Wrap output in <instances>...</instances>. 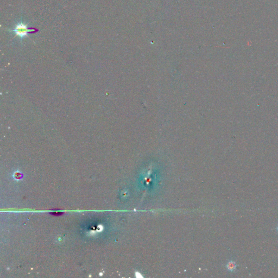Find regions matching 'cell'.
I'll list each match as a JSON object with an SVG mask.
<instances>
[{
    "label": "cell",
    "mask_w": 278,
    "mask_h": 278,
    "mask_svg": "<svg viewBox=\"0 0 278 278\" xmlns=\"http://www.w3.org/2000/svg\"><path fill=\"white\" fill-rule=\"evenodd\" d=\"M14 176H15V178L16 179H20L21 178V177H22V175H21V174L20 173H19V172H17L15 174Z\"/></svg>",
    "instance_id": "cell-3"
},
{
    "label": "cell",
    "mask_w": 278,
    "mask_h": 278,
    "mask_svg": "<svg viewBox=\"0 0 278 278\" xmlns=\"http://www.w3.org/2000/svg\"><path fill=\"white\" fill-rule=\"evenodd\" d=\"M236 267L237 265L236 263L233 261L229 262L226 265L227 269L230 272H233L234 270H235L236 269Z\"/></svg>",
    "instance_id": "cell-2"
},
{
    "label": "cell",
    "mask_w": 278,
    "mask_h": 278,
    "mask_svg": "<svg viewBox=\"0 0 278 278\" xmlns=\"http://www.w3.org/2000/svg\"><path fill=\"white\" fill-rule=\"evenodd\" d=\"M277 230H278V227H277Z\"/></svg>",
    "instance_id": "cell-4"
},
{
    "label": "cell",
    "mask_w": 278,
    "mask_h": 278,
    "mask_svg": "<svg viewBox=\"0 0 278 278\" xmlns=\"http://www.w3.org/2000/svg\"><path fill=\"white\" fill-rule=\"evenodd\" d=\"M10 31L15 33L16 36H19L21 38H23L28 36V34L30 33H36L38 30L35 28H29L27 25L21 22L17 24L13 30Z\"/></svg>",
    "instance_id": "cell-1"
}]
</instances>
